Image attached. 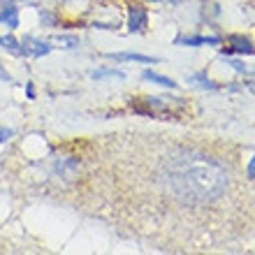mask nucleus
Instances as JSON below:
<instances>
[{
  "instance_id": "f8f14e48",
  "label": "nucleus",
  "mask_w": 255,
  "mask_h": 255,
  "mask_svg": "<svg viewBox=\"0 0 255 255\" xmlns=\"http://www.w3.org/2000/svg\"><path fill=\"white\" fill-rule=\"evenodd\" d=\"M230 67H235L237 72H244V74H255V67H249V65H244L242 61H228Z\"/></svg>"
},
{
  "instance_id": "0eeeda50",
  "label": "nucleus",
  "mask_w": 255,
  "mask_h": 255,
  "mask_svg": "<svg viewBox=\"0 0 255 255\" xmlns=\"http://www.w3.org/2000/svg\"><path fill=\"white\" fill-rule=\"evenodd\" d=\"M0 47L7 49V51H9V54H14V56L23 54V51H21V42L14 40L12 35H0Z\"/></svg>"
},
{
  "instance_id": "6e6552de",
  "label": "nucleus",
  "mask_w": 255,
  "mask_h": 255,
  "mask_svg": "<svg viewBox=\"0 0 255 255\" xmlns=\"http://www.w3.org/2000/svg\"><path fill=\"white\" fill-rule=\"evenodd\" d=\"M141 77L146 81H153V84H160V86H165V88H176V81H172V79H167V77H162V74H155V72H151V70H144L141 72Z\"/></svg>"
},
{
  "instance_id": "9b49d317",
  "label": "nucleus",
  "mask_w": 255,
  "mask_h": 255,
  "mask_svg": "<svg viewBox=\"0 0 255 255\" xmlns=\"http://www.w3.org/2000/svg\"><path fill=\"white\" fill-rule=\"evenodd\" d=\"M91 77H93L95 81L102 79V77H116V79H126V74L119 72V70H107V67H102V70H95V72H91Z\"/></svg>"
},
{
  "instance_id": "9d476101",
  "label": "nucleus",
  "mask_w": 255,
  "mask_h": 255,
  "mask_svg": "<svg viewBox=\"0 0 255 255\" xmlns=\"http://www.w3.org/2000/svg\"><path fill=\"white\" fill-rule=\"evenodd\" d=\"M188 81H190V84H195V86H200V88H209V91H214V88H216V84H214V81H209L207 74H193Z\"/></svg>"
},
{
  "instance_id": "20e7f679",
  "label": "nucleus",
  "mask_w": 255,
  "mask_h": 255,
  "mask_svg": "<svg viewBox=\"0 0 255 255\" xmlns=\"http://www.w3.org/2000/svg\"><path fill=\"white\" fill-rule=\"evenodd\" d=\"M230 44H232V51H237V54H255V47L253 42L249 40V37H242V35H232L230 37Z\"/></svg>"
},
{
  "instance_id": "2eb2a0df",
  "label": "nucleus",
  "mask_w": 255,
  "mask_h": 255,
  "mask_svg": "<svg viewBox=\"0 0 255 255\" xmlns=\"http://www.w3.org/2000/svg\"><path fill=\"white\" fill-rule=\"evenodd\" d=\"M249 176L251 179H255V155L251 158V162H249Z\"/></svg>"
},
{
  "instance_id": "423d86ee",
  "label": "nucleus",
  "mask_w": 255,
  "mask_h": 255,
  "mask_svg": "<svg viewBox=\"0 0 255 255\" xmlns=\"http://www.w3.org/2000/svg\"><path fill=\"white\" fill-rule=\"evenodd\" d=\"M0 23H7L9 28L19 26V12H16V7H12V5L2 7V12H0Z\"/></svg>"
},
{
  "instance_id": "dca6fc26",
  "label": "nucleus",
  "mask_w": 255,
  "mask_h": 255,
  "mask_svg": "<svg viewBox=\"0 0 255 255\" xmlns=\"http://www.w3.org/2000/svg\"><path fill=\"white\" fill-rule=\"evenodd\" d=\"M26 93H28V98H35V88H33V84H28Z\"/></svg>"
},
{
  "instance_id": "1a4fd4ad",
  "label": "nucleus",
  "mask_w": 255,
  "mask_h": 255,
  "mask_svg": "<svg viewBox=\"0 0 255 255\" xmlns=\"http://www.w3.org/2000/svg\"><path fill=\"white\" fill-rule=\"evenodd\" d=\"M109 58H114V61H134V63H158V58H148V56L141 54H112Z\"/></svg>"
},
{
  "instance_id": "39448f33",
  "label": "nucleus",
  "mask_w": 255,
  "mask_h": 255,
  "mask_svg": "<svg viewBox=\"0 0 255 255\" xmlns=\"http://www.w3.org/2000/svg\"><path fill=\"white\" fill-rule=\"evenodd\" d=\"M176 44H183V47H202V44H221V40L218 37H202V35H197V37H176Z\"/></svg>"
},
{
  "instance_id": "4468645a",
  "label": "nucleus",
  "mask_w": 255,
  "mask_h": 255,
  "mask_svg": "<svg viewBox=\"0 0 255 255\" xmlns=\"http://www.w3.org/2000/svg\"><path fill=\"white\" fill-rule=\"evenodd\" d=\"M9 137H12V130H7V128H2V130H0V141H7Z\"/></svg>"
},
{
  "instance_id": "ddd939ff",
  "label": "nucleus",
  "mask_w": 255,
  "mask_h": 255,
  "mask_svg": "<svg viewBox=\"0 0 255 255\" xmlns=\"http://www.w3.org/2000/svg\"><path fill=\"white\" fill-rule=\"evenodd\" d=\"M58 44H61V47H65V49H72V47H77V44H79V40H77V37H58Z\"/></svg>"
},
{
  "instance_id": "f03ea898",
  "label": "nucleus",
  "mask_w": 255,
  "mask_h": 255,
  "mask_svg": "<svg viewBox=\"0 0 255 255\" xmlns=\"http://www.w3.org/2000/svg\"><path fill=\"white\" fill-rule=\"evenodd\" d=\"M146 21H148V14L144 7L130 5V9H128V30L130 33H141L144 26H146Z\"/></svg>"
},
{
  "instance_id": "f257e3e1",
  "label": "nucleus",
  "mask_w": 255,
  "mask_h": 255,
  "mask_svg": "<svg viewBox=\"0 0 255 255\" xmlns=\"http://www.w3.org/2000/svg\"><path fill=\"white\" fill-rule=\"evenodd\" d=\"M167 186L179 200L204 204L221 197L228 186V176L218 162L200 155H186L174 165H169Z\"/></svg>"
},
{
  "instance_id": "f3484780",
  "label": "nucleus",
  "mask_w": 255,
  "mask_h": 255,
  "mask_svg": "<svg viewBox=\"0 0 255 255\" xmlns=\"http://www.w3.org/2000/svg\"><path fill=\"white\" fill-rule=\"evenodd\" d=\"M151 2H160V0H151Z\"/></svg>"
},
{
  "instance_id": "7ed1b4c3",
  "label": "nucleus",
  "mask_w": 255,
  "mask_h": 255,
  "mask_svg": "<svg viewBox=\"0 0 255 255\" xmlns=\"http://www.w3.org/2000/svg\"><path fill=\"white\" fill-rule=\"evenodd\" d=\"M21 51L26 56H47L51 51V44L44 40H35V37H26L21 42Z\"/></svg>"
}]
</instances>
